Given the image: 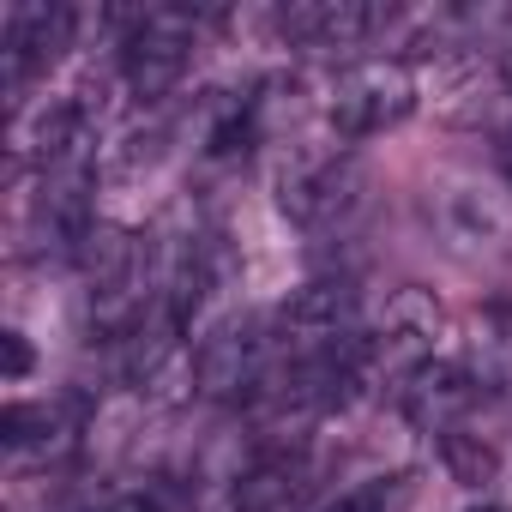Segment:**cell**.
Wrapping results in <instances>:
<instances>
[{"instance_id":"obj_1","label":"cell","mask_w":512,"mask_h":512,"mask_svg":"<svg viewBox=\"0 0 512 512\" xmlns=\"http://www.w3.org/2000/svg\"><path fill=\"white\" fill-rule=\"evenodd\" d=\"M85 266V296H91V326L103 338H133L145 320V247L121 223H97L91 241L79 247Z\"/></svg>"},{"instance_id":"obj_2","label":"cell","mask_w":512,"mask_h":512,"mask_svg":"<svg viewBox=\"0 0 512 512\" xmlns=\"http://www.w3.org/2000/svg\"><path fill=\"white\" fill-rule=\"evenodd\" d=\"M410 109H416V73L392 55H374V61H356L332 79L326 121L338 139H374V133L410 121Z\"/></svg>"},{"instance_id":"obj_3","label":"cell","mask_w":512,"mask_h":512,"mask_svg":"<svg viewBox=\"0 0 512 512\" xmlns=\"http://www.w3.org/2000/svg\"><path fill=\"white\" fill-rule=\"evenodd\" d=\"M193 37H199V19L181 13V7H151L127 25V43H121V79L139 103H163L181 79H187V61H193Z\"/></svg>"},{"instance_id":"obj_4","label":"cell","mask_w":512,"mask_h":512,"mask_svg":"<svg viewBox=\"0 0 512 512\" xmlns=\"http://www.w3.org/2000/svg\"><path fill=\"white\" fill-rule=\"evenodd\" d=\"M266 356H272V326L253 320V314H235V320H223V326H211L199 338V350H193V392L211 398V404L260 392Z\"/></svg>"},{"instance_id":"obj_5","label":"cell","mask_w":512,"mask_h":512,"mask_svg":"<svg viewBox=\"0 0 512 512\" xmlns=\"http://www.w3.org/2000/svg\"><path fill=\"white\" fill-rule=\"evenodd\" d=\"M356 332H362V296H356L350 278H314V284H302V290L278 308V320H272V338H278L290 356L332 350V344H344V338H356Z\"/></svg>"},{"instance_id":"obj_6","label":"cell","mask_w":512,"mask_h":512,"mask_svg":"<svg viewBox=\"0 0 512 512\" xmlns=\"http://www.w3.org/2000/svg\"><path fill=\"white\" fill-rule=\"evenodd\" d=\"M428 217L434 229L446 235L452 253H506L512 247V199L500 187H482V181H446L434 199H428Z\"/></svg>"},{"instance_id":"obj_7","label":"cell","mask_w":512,"mask_h":512,"mask_svg":"<svg viewBox=\"0 0 512 512\" xmlns=\"http://www.w3.org/2000/svg\"><path fill=\"white\" fill-rule=\"evenodd\" d=\"M356 199H362V169L350 157H308V163L284 169V181H278V205L302 229L344 223L356 211Z\"/></svg>"},{"instance_id":"obj_8","label":"cell","mask_w":512,"mask_h":512,"mask_svg":"<svg viewBox=\"0 0 512 512\" xmlns=\"http://www.w3.org/2000/svg\"><path fill=\"white\" fill-rule=\"evenodd\" d=\"M476 398H482L476 374L458 368V362H434V356L398 386V404H404L410 428L428 434V440H440V446H446L452 434H464V416L476 410Z\"/></svg>"},{"instance_id":"obj_9","label":"cell","mask_w":512,"mask_h":512,"mask_svg":"<svg viewBox=\"0 0 512 512\" xmlns=\"http://www.w3.org/2000/svg\"><path fill=\"white\" fill-rule=\"evenodd\" d=\"M67 43H73V13L67 7H13L7 13V31H0V61H7L13 103L25 97V85L37 73H49L61 61Z\"/></svg>"},{"instance_id":"obj_10","label":"cell","mask_w":512,"mask_h":512,"mask_svg":"<svg viewBox=\"0 0 512 512\" xmlns=\"http://www.w3.org/2000/svg\"><path fill=\"white\" fill-rule=\"evenodd\" d=\"M314 488V464L302 446H266L253 452V464L235 476V500L229 512H302Z\"/></svg>"},{"instance_id":"obj_11","label":"cell","mask_w":512,"mask_h":512,"mask_svg":"<svg viewBox=\"0 0 512 512\" xmlns=\"http://www.w3.org/2000/svg\"><path fill=\"white\" fill-rule=\"evenodd\" d=\"M386 25L380 7H362V0H302V7L278 13V31L302 49H356Z\"/></svg>"},{"instance_id":"obj_12","label":"cell","mask_w":512,"mask_h":512,"mask_svg":"<svg viewBox=\"0 0 512 512\" xmlns=\"http://www.w3.org/2000/svg\"><path fill=\"white\" fill-rule=\"evenodd\" d=\"M79 398H37V404H7L0 440L13 452H61L79 440Z\"/></svg>"},{"instance_id":"obj_13","label":"cell","mask_w":512,"mask_h":512,"mask_svg":"<svg viewBox=\"0 0 512 512\" xmlns=\"http://www.w3.org/2000/svg\"><path fill=\"white\" fill-rule=\"evenodd\" d=\"M476 350H482V374H476V386H488L494 398L512 404V308H488V314H482V338H476Z\"/></svg>"},{"instance_id":"obj_14","label":"cell","mask_w":512,"mask_h":512,"mask_svg":"<svg viewBox=\"0 0 512 512\" xmlns=\"http://www.w3.org/2000/svg\"><path fill=\"white\" fill-rule=\"evenodd\" d=\"M404 506H410V482L404 476H374V482H356L350 494H338L320 512H404Z\"/></svg>"},{"instance_id":"obj_15","label":"cell","mask_w":512,"mask_h":512,"mask_svg":"<svg viewBox=\"0 0 512 512\" xmlns=\"http://www.w3.org/2000/svg\"><path fill=\"white\" fill-rule=\"evenodd\" d=\"M253 139H260V103H229V109L217 115V127L205 133V151H211V157H235V151H247Z\"/></svg>"},{"instance_id":"obj_16","label":"cell","mask_w":512,"mask_h":512,"mask_svg":"<svg viewBox=\"0 0 512 512\" xmlns=\"http://www.w3.org/2000/svg\"><path fill=\"white\" fill-rule=\"evenodd\" d=\"M440 452H446V464L458 470V482H482V476L494 470V458H488V452H482V446H476L470 434H452V440H446Z\"/></svg>"},{"instance_id":"obj_17","label":"cell","mask_w":512,"mask_h":512,"mask_svg":"<svg viewBox=\"0 0 512 512\" xmlns=\"http://www.w3.org/2000/svg\"><path fill=\"white\" fill-rule=\"evenodd\" d=\"M79 512H169V506H163V488H133V494H103Z\"/></svg>"},{"instance_id":"obj_18","label":"cell","mask_w":512,"mask_h":512,"mask_svg":"<svg viewBox=\"0 0 512 512\" xmlns=\"http://www.w3.org/2000/svg\"><path fill=\"white\" fill-rule=\"evenodd\" d=\"M0 374H7V380H25V374H31V344H25L19 326L0 332Z\"/></svg>"},{"instance_id":"obj_19","label":"cell","mask_w":512,"mask_h":512,"mask_svg":"<svg viewBox=\"0 0 512 512\" xmlns=\"http://www.w3.org/2000/svg\"><path fill=\"white\" fill-rule=\"evenodd\" d=\"M500 73H506V85H512V49H506V61H500Z\"/></svg>"},{"instance_id":"obj_20","label":"cell","mask_w":512,"mask_h":512,"mask_svg":"<svg viewBox=\"0 0 512 512\" xmlns=\"http://www.w3.org/2000/svg\"><path fill=\"white\" fill-rule=\"evenodd\" d=\"M470 512H500V506H470Z\"/></svg>"},{"instance_id":"obj_21","label":"cell","mask_w":512,"mask_h":512,"mask_svg":"<svg viewBox=\"0 0 512 512\" xmlns=\"http://www.w3.org/2000/svg\"><path fill=\"white\" fill-rule=\"evenodd\" d=\"M506 169H512V145H506Z\"/></svg>"}]
</instances>
